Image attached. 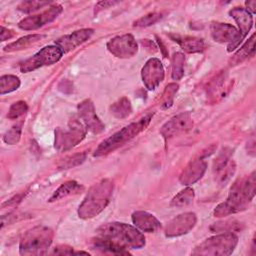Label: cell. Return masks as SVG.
Here are the masks:
<instances>
[{
  "instance_id": "cell-10",
  "label": "cell",
  "mask_w": 256,
  "mask_h": 256,
  "mask_svg": "<svg viewBox=\"0 0 256 256\" xmlns=\"http://www.w3.org/2000/svg\"><path fill=\"white\" fill-rule=\"evenodd\" d=\"M108 51L118 58L133 57L138 51V45L131 34L116 36L107 42Z\"/></svg>"
},
{
  "instance_id": "cell-25",
  "label": "cell",
  "mask_w": 256,
  "mask_h": 256,
  "mask_svg": "<svg viewBox=\"0 0 256 256\" xmlns=\"http://www.w3.org/2000/svg\"><path fill=\"white\" fill-rule=\"evenodd\" d=\"M42 38H44V35H39V34H30V35H26L24 37H21L20 39H18L17 41H14L8 45H6L3 50L6 52H13V51H17V50H21V49H25L27 47H29L30 45L38 42L39 40H41Z\"/></svg>"
},
{
  "instance_id": "cell-24",
  "label": "cell",
  "mask_w": 256,
  "mask_h": 256,
  "mask_svg": "<svg viewBox=\"0 0 256 256\" xmlns=\"http://www.w3.org/2000/svg\"><path fill=\"white\" fill-rule=\"evenodd\" d=\"M93 247L103 252H109L113 254H129L126 248L102 237H97L93 239Z\"/></svg>"
},
{
  "instance_id": "cell-36",
  "label": "cell",
  "mask_w": 256,
  "mask_h": 256,
  "mask_svg": "<svg viewBox=\"0 0 256 256\" xmlns=\"http://www.w3.org/2000/svg\"><path fill=\"white\" fill-rule=\"evenodd\" d=\"M49 4L50 2H46V1L45 2L44 1H25L18 5V10H20L23 13H31Z\"/></svg>"
},
{
  "instance_id": "cell-16",
  "label": "cell",
  "mask_w": 256,
  "mask_h": 256,
  "mask_svg": "<svg viewBox=\"0 0 256 256\" xmlns=\"http://www.w3.org/2000/svg\"><path fill=\"white\" fill-rule=\"evenodd\" d=\"M93 33H94V30L90 29V28L80 29V30L72 32L71 34L64 35V36L58 38L55 41V44L57 47L60 48V50L64 54V53H67V52L75 49L76 47H78L79 45H81L82 43L87 41L92 36Z\"/></svg>"
},
{
  "instance_id": "cell-5",
  "label": "cell",
  "mask_w": 256,
  "mask_h": 256,
  "mask_svg": "<svg viewBox=\"0 0 256 256\" xmlns=\"http://www.w3.org/2000/svg\"><path fill=\"white\" fill-rule=\"evenodd\" d=\"M53 231L46 226H36L27 231L20 240L21 255H42L50 247Z\"/></svg>"
},
{
  "instance_id": "cell-18",
  "label": "cell",
  "mask_w": 256,
  "mask_h": 256,
  "mask_svg": "<svg viewBox=\"0 0 256 256\" xmlns=\"http://www.w3.org/2000/svg\"><path fill=\"white\" fill-rule=\"evenodd\" d=\"M231 82L228 79V75L225 71L219 73L213 80H211L207 86V96L212 101H217L227 94Z\"/></svg>"
},
{
  "instance_id": "cell-1",
  "label": "cell",
  "mask_w": 256,
  "mask_h": 256,
  "mask_svg": "<svg viewBox=\"0 0 256 256\" xmlns=\"http://www.w3.org/2000/svg\"><path fill=\"white\" fill-rule=\"evenodd\" d=\"M255 172L235 182L227 199L216 206L213 215L215 217H225L247 209L255 196Z\"/></svg>"
},
{
  "instance_id": "cell-37",
  "label": "cell",
  "mask_w": 256,
  "mask_h": 256,
  "mask_svg": "<svg viewBox=\"0 0 256 256\" xmlns=\"http://www.w3.org/2000/svg\"><path fill=\"white\" fill-rule=\"evenodd\" d=\"M21 137V125H15L8 131L3 136V141L9 145H14L18 143Z\"/></svg>"
},
{
  "instance_id": "cell-20",
  "label": "cell",
  "mask_w": 256,
  "mask_h": 256,
  "mask_svg": "<svg viewBox=\"0 0 256 256\" xmlns=\"http://www.w3.org/2000/svg\"><path fill=\"white\" fill-rule=\"evenodd\" d=\"M229 14L232 18H234V20L238 24L239 32L243 40L247 36L250 29L252 28V25H253L252 14L248 10H246V8H242V7H235L231 9L229 11Z\"/></svg>"
},
{
  "instance_id": "cell-38",
  "label": "cell",
  "mask_w": 256,
  "mask_h": 256,
  "mask_svg": "<svg viewBox=\"0 0 256 256\" xmlns=\"http://www.w3.org/2000/svg\"><path fill=\"white\" fill-rule=\"evenodd\" d=\"M230 156H231V151L230 150H227V149L223 150L218 155V157L215 159V161L213 163V170H214V172H216L221 167H223L230 160Z\"/></svg>"
},
{
  "instance_id": "cell-33",
  "label": "cell",
  "mask_w": 256,
  "mask_h": 256,
  "mask_svg": "<svg viewBox=\"0 0 256 256\" xmlns=\"http://www.w3.org/2000/svg\"><path fill=\"white\" fill-rule=\"evenodd\" d=\"M162 18H163V14L162 13L153 12V13L147 14V15L139 18L138 20H136L133 23V26L134 27H147V26H150V25H153V24L157 23Z\"/></svg>"
},
{
  "instance_id": "cell-32",
  "label": "cell",
  "mask_w": 256,
  "mask_h": 256,
  "mask_svg": "<svg viewBox=\"0 0 256 256\" xmlns=\"http://www.w3.org/2000/svg\"><path fill=\"white\" fill-rule=\"evenodd\" d=\"M177 91H178V84L176 83H170L165 87V90L161 98V106L163 108H169L172 105L174 96Z\"/></svg>"
},
{
  "instance_id": "cell-4",
  "label": "cell",
  "mask_w": 256,
  "mask_h": 256,
  "mask_svg": "<svg viewBox=\"0 0 256 256\" xmlns=\"http://www.w3.org/2000/svg\"><path fill=\"white\" fill-rule=\"evenodd\" d=\"M153 114H147L143 118H141L139 121L131 123L121 130L114 133L112 136L104 140L95 150L94 156H103L106 155L117 148L123 146L125 143L133 139L135 136H137L140 132H142L150 123L151 118Z\"/></svg>"
},
{
  "instance_id": "cell-21",
  "label": "cell",
  "mask_w": 256,
  "mask_h": 256,
  "mask_svg": "<svg viewBox=\"0 0 256 256\" xmlns=\"http://www.w3.org/2000/svg\"><path fill=\"white\" fill-rule=\"evenodd\" d=\"M173 41L178 43L180 47L187 53H199L205 49V42L201 38L192 36L169 35Z\"/></svg>"
},
{
  "instance_id": "cell-13",
  "label": "cell",
  "mask_w": 256,
  "mask_h": 256,
  "mask_svg": "<svg viewBox=\"0 0 256 256\" xmlns=\"http://www.w3.org/2000/svg\"><path fill=\"white\" fill-rule=\"evenodd\" d=\"M80 119L88 130L94 134H99L104 131L105 126L96 114L94 104L90 99H86L78 104L77 107Z\"/></svg>"
},
{
  "instance_id": "cell-34",
  "label": "cell",
  "mask_w": 256,
  "mask_h": 256,
  "mask_svg": "<svg viewBox=\"0 0 256 256\" xmlns=\"http://www.w3.org/2000/svg\"><path fill=\"white\" fill-rule=\"evenodd\" d=\"M86 158V154L85 153H78V154H74L72 156L66 157L65 159H63L60 163H59V168L60 169H69L72 167H75L79 164H81Z\"/></svg>"
},
{
  "instance_id": "cell-27",
  "label": "cell",
  "mask_w": 256,
  "mask_h": 256,
  "mask_svg": "<svg viewBox=\"0 0 256 256\" xmlns=\"http://www.w3.org/2000/svg\"><path fill=\"white\" fill-rule=\"evenodd\" d=\"M20 86V80L15 75H3L0 78V94L4 95L15 91Z\"/></svg>"
},
{
  "instance_id": "cell-2",
  "label": "cell",
  "mask_w": 256,
  "mask_h": 256,
  "mask_svg": "<svg viewBox=\"0 0 256 256\" xmlns=\"http://www.w3.org/2000/svg\"><path fill=\"white\" fill-rule=\"evenodd\" d=\"M96 232L99 237L108 239L124 248L140 249L145 245V237L139 229L126 223H106L100 226Z\"/></svg>"
},
{
  "instance_id": "cell-22",
  "label": "cell",
  "mask_w": 256,
  "mask_h": 256,
  "mask_svg": "<svg viewBox=\"0 0 256 256\" xmlns=\"http://www.w3.org/2000/svg\"><path fill=\"white\" fill-rule=\"evenodd\" d=\"M255 52V34H252L251 37L246 41V43L233 55V57L229 60V64L231 66L238 65L242 63L247 58L254 55Z\"/></svg>"
},
{
  "instance_id": "cell-35",
  "label": "cell",
  "mask_w": 256,
  "mask_h": 256,
  "mask_svg": "<svg viewBox=\"0 0 256 256\" xmlns=\"http://www.w3.org/2000/svg\"><path fill=\"white\" fill-rule=\"evenodd\" d=\"M28 110V105L25 101H17L15 103H13L8 111L7 117L11 120L13 119H17L20 116L24 115Z\"/></svg>"
},
{
  "instance_id": "cell-19",
  "label": "cell",
  "mask_w": 256,
  "mask_h": 256,
  "mask_svg": "<svg viewBox=\"0 0 256 256\" xmlns=\"http://www.w3.org/2000/svg\"><path fill=\"white\" fill-rule=\"evenodd\" d=\"M132 222L134 226L143 231L152 233L161 227L160 221L152 214L146 211H136L132 214Z\"/></svg>"
},
{
  "instance_id": "cell-28",
  "label": "cell",
  "mask_w": 256,
  "mask_h": 256,
  "mask_svg": "<svg viewBox=\"0 0 256 256\" xmlns=\"http://www.w3.org/2000/svg\"><path fill=\"white\" fill-rule=\"evenodd\" d=\"M194 199V190L191 187H186L181 190L171 201V206L183 207L190 204Z\"/></svg>"
},
{
  "instance_id": "cell-17",
  "label": "cell",
  "mask_w": 256,
  "mask_h": 256,
  "mask_svg": "<svg viewBox=\"0 0 256 256\" xmlns=\"http://www.w3.org/2000/svg\"><path fill=\"white\" fill-rule=\"evenodd\" d=\"M206 168H207V163L202 158L191 161L180 174V177H179L180 183L185 186L195 183L203 176V174L206 171Z\"/></svg>"
},
{
  "instance_id": "cell-11",
  "label": "cell",
  "mask_w": 256,
  "mask_h": 256,
  "mask_svg": "<svg viewBox=\"0 0 256 256\" xmlns=\"http://www.w3.org/2000/svg\"><path fill=\"white\" fill-rule=\"evenodd\" d=\"M62 12V6L59 4H55L53 6H50L49 9L42 12L41 14L29 16L24 19H22L18 26L22 30H36L52 21H54Z\"/></svg>"
},
{
  "instance_id": "cell-9",
  "label": "cell",
  "mask_w": 256,
  "mask_h": 256,
  "mask_svg": "<svg viewBox=\"0 0 256 256\" xmlns=\"http://www.w3.org/2000/svg\"><path fill=\"white\" fill-rule=\"evenodd\" d=\"M211 36L218 43H228V52L233 51L242 41L239 30L228 23L213 22L210 26Z\"/></svg>"
},
{
  "instance_id": "cell-29",
  "label": "cell",
  "mask_w": 256,
  "mask_h": 256,
  "mask_svg": "<svg viewBox=\"0 0 256 256\" xmlns=\"http://www.w3.org/2000/svg\"><path fill=\"white\" fill-rule=\"evenodd\" d=\"M185 56L180 52H176L172 56V79L180 80L184 74Z\"/></svg>"
},
{
  "instance_id": "cell-40",
  "label": "cell",
  "mask_w": 256,
  "mask_h": 256,
  "mask_svg": "<svg viewBox=\"0 0 256 256\" xmlns=\"http://www.w3.org/2000/svg\"><path fill=\"white\" fill-rule=\"evenodd\" d=\"M0 35H1V41H5V40H8V39L12 38L15 35V33L10 29H7L4 26H1Z\"/></svg>"
},
{
  "instance_id": "cell-31",
  "label": "cell",
  "mask_w": 256,
  "mask_h": 256,
  "mask_svg": "<svg viewBox=\"0 0 256 256\" xmlns=\"http://www.w3.org/2000/svg\"><path fill=\"white\" fill-rule=\"evenodd\" d=\"M243 227L242 223L237 221H225V222H218L213 224L210 227L212 232H224V233H233L237 230H241Z\"/></svg>"
},
{
  "instance_id": "cell-15",
  "label": "cell",
  "mask_w": 256,
  "mask_h": 256,
  "mask_svg": "<svg viewBox=\"0 0 256 256\" xmlns=\"http://www.w3.org/2000/svg\"><path fill=\"white\" fill-rule=\"evenodd\" d=\"M193 126L190 112H183L168 120L160 129V134L165 138L173 137L182 132H186Z\"/></svg>"
},
{
  "instance_id": "cell-14",
  "label": "cell",
  "mask_w": 256,
  "mask_h": 256,
  "mask_svg": "<svg viewBox=\"0 0 256 256\" xmlns=\"http://www.w3.org/2000/svg\"><path fill=\"white\" fill-rule=\"evenodd\" d=\"M197 222V217L193 212H186L173 218L166 226L164 232L167 237H176L188 233Z\"/></svg>"
},
{
  "instance_id": "cell-12",
  "label": "cell",
  "mask_w": 256,
  "mask_h": 256,
  "mask_svg": "<svg viewBox=\"0 0 256 256\" xmlns=\"http://www.w3.org/2000/svg\"><path fill=\"white\" fill-rule=\"evenodd\" d=\"M142 81L148 90H155L164 79V68L157 58L149 59L141 71Z\"/></svg>"
},
{
  "instance_id": "cell-8",
  "label": "cell",
  "mask_w": 256,
  "mask_h": 256,
  "mask_svg": "<svg viewBox=\"0 0 256 256\" xmlns=\"http://www.w3.org/2000/svg\"><path fill=\"white\" fill-rule=\"evenodd\" d=\"M63 56V52L56 45H49L41 49L34 56L25 60L20 65V71L22 73H27L34 71L43 66H49L58 62Z\"/></svg>"
},
{
  "instance_id": "cell-6",
  "label": "cell",
  "mask_w": 256,
  "mask_h": 256,
  "mask_svg": "<svg viewBox=\"0 0 256 256\" xmlns=\"http://www.w3.org/2000/svg\"><path fill=\"white\" fill-rule=\"evenodd\" d=\"M238 243V237L234 233H223L207 238L197 245L192 251V255H230Z\"/></svg>"
},
{
  "instance_id": "cell-26",
  "label": "cell",
  "mask_w": 256,
  "mask_h": 256,
  "mask_svg": "<svg viewBox=\"0 0 256 256\" xmlns=\"http://www.w3.org/2000/svg\"><path fill=\"white\" fill-rule=\"evenodd\" d=\"M111 114L117 119H123L128 117L132 112L131 102L128 98L122 97L114 102L110 107Z\"/></svg>"
},
{
  "instance_id": "cell-7",
  "label": "cell",
  "mask_w": 256,
  "mask_h": 256,
  "mask_svg": "<svg viewBox=\"0 0 256 256\" xmlns=\"http://www.w3.org/2000/svg\"><path fill=\"white\" fill-rule=\"evenodd\" d=\"M87 128L84 123L74 118L70 120L66 128L55 130V148L59 151H67L79 144L86 135Z\"/></svg>"
},
{
  "instance_id": "cell-39",
  "label": "cell",
  "mask_w": 256,
  "mask_h": 256,
  "mask_svg": "<svg viewBox=\"0 0 256 256\" xmlns=\"http://www.w3.org/2000/svg\"><path fill=\"white\" fill-rule=\"evenodd\" d=\"M53 254H59V255H69V254H73L75 253L73 251V249L71 247H68V246H57L55 247L54 251L52 252Z\"/></svg>"
},
{
  "instance_id": "cell-41",
  "label": "cell",
  "mask_w": 256,
  "mask_h": 256,
  "mask_svg": "<svg viewBox=\"0 0 256 256\" xmlns=\"http://www.w3.org/2000/svg\"><path fill=\"white\" fill-rule=\"evenodd\" d=\"M117 2H115V1H101V2H98L95 6V13H98L103 8L105 9V8H108L109 6H113Z\"/></svg>"
},
{
  "instance_id": "cell-3",
  "label": "cell",
  "mask_w": 256,
  "mask_h": 256,
  "mask_svg": "<svg viewBox=\"0 0 256 256\" xmlns=\"http://www.w3.org/2000/svg\"><path fill=\"white\" fill-rule=\"evenodd\" d=\"M113 187V182L109 179H102L94 184L79 206V217L82 219H90L102 212L110 202Z\"/></svg>"
},
{
  "instance_id": "cell-42",
  "label": "cell",
  "mask_w": 256,
  "mask_h": 256,
  "mask_svg": "<svg viewBox=\"0 0 256 256\" xmlns=\"http://www.w3.org/2000/svg\"><path fill=\"white\" fill-rule=\"evenodd\" d=\"M245 4H246V6H247L246 10H248L251 14H252V13H255V11H256V9H255V7H256V1H248V2H246Z\"/></svg>"
},
{
  "instance_id": "cell-30",
  "label": "cell",
  "mask_w": 256,
  "mask_h": 256,
  "mask_svg": "<svg viewBox=\"0 0 256 256\" xmlns=\"http://www.w3.org/2000/svg\"><path fill=\"white\" fill-rule=\"evenodd\" d=\"M236 170V165L233 160H229L223 167H221L219 170H217L216 177H217V182L219 184H225L227 183L230 178L234 175Z\"/></svg>"
},
{
  "instance_id": "cell-23",
  "label": "cell",
  "mask_w": 256,
  "mask_h": 256,
  "mask_svg": "<svg viewBox=\"0 0 256 256\" xmlns=\"http://www.w3.org/2000/svg\"><path fill=\"white\" fill-rule=\"evenodd\" d=\"M84 189V187L80 184H78L76 181H67L63 183L55 192L54 194L50 197L49 201L54 202L56 200L65 198L67 196H71L74 194H78Z\"/></svg>"
}]
</instances>
